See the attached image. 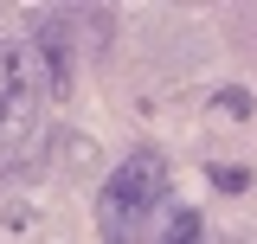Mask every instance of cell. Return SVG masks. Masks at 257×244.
I'll use <instances>...</instances> for the list:
<instances>
[{
  "mask_svg": "<svg viewBox=\"0 0 257 244\" xmlns=\"http://www.w3.org/2000/svg\"><path fill=\"white\" fill-rule=\"evenodd\" d=\"M71 39H77V20L71 13H45L39 20V71H45V90L52 96H71Z\"/></svg>",
  "mask_w": 257,
  "mask_h": 244,
  "instance_id": "3",
  "label": "cell"
},
{
  "mask_svg": "<svg viewBox=\"0 0 257 244\" xmlns=\"http://www.w3.org/2000/svg\"><path fill=\"white\" fill-rule=\"evenodd\" d=\"M39 52L20 39H0V161L26 154L39 129Z\"/></svg>",
  "mask_w": 257,
  "mask_h": 244,
  "instance_id": "2",
  "label": "cell"
},
{
  "mask_svg": "<svg viewBox=\"0 0 257 244\" xmlns=\"http://www.w3.org/2000/svg\"><path fill=\"white\" fill-rule=\"evenodd\" d=\"M212 103H219V109H231V116H251V96H244V90H219Z\"/></svg>",
  "mask_w": 257,
  "mask_h": 244,
  "instance_id": "6",
  "label": "cell"
},
{
  "mask_svg": "<svg viewBox=\"0 0 257 244\" xmlns=\"http://www.w3.org/2000/svg\"><path fill=\"white\" fill-rule=\"evenodd\" d=\"M161 199H167V161L155 148L128 154L122 167L103 180V193H96V231H103V244H135Z\"/></svg>",
  "mask_w": 257,
  "mask_h": 244,
  "instance_id": "1",
  "label": "cell"
},
{
  "mask_svg": "<svg viewBox=\"0 0 257 244\" xmlns=\"http://www.w3.org/2000/svg\"><path fill=\"white\" fill-rule=\"evenodd\" d=\"M212 186H219V193H244L251 174H244V167H212Z\"/></svg>",
  "mask_w": 257,
  "mask_h": 244,
  "instance_id": "5",
  "label": "cell"
},
{
  "mask_svg": "<svg viewBox=\"0 0 257 244\" xmlns=\"http://www.w3.org/2000/svg\"><path fill=\"white\" fill-rule=\"evenodd\" d=\"M161 244H206V218L193 212V206H174V218H167V238Z\"/></svg>",
  "mask_w": 257,
  "mask_h": 244,
  "instance_id": "4",
  "label": "cell"
}]
</instances>
